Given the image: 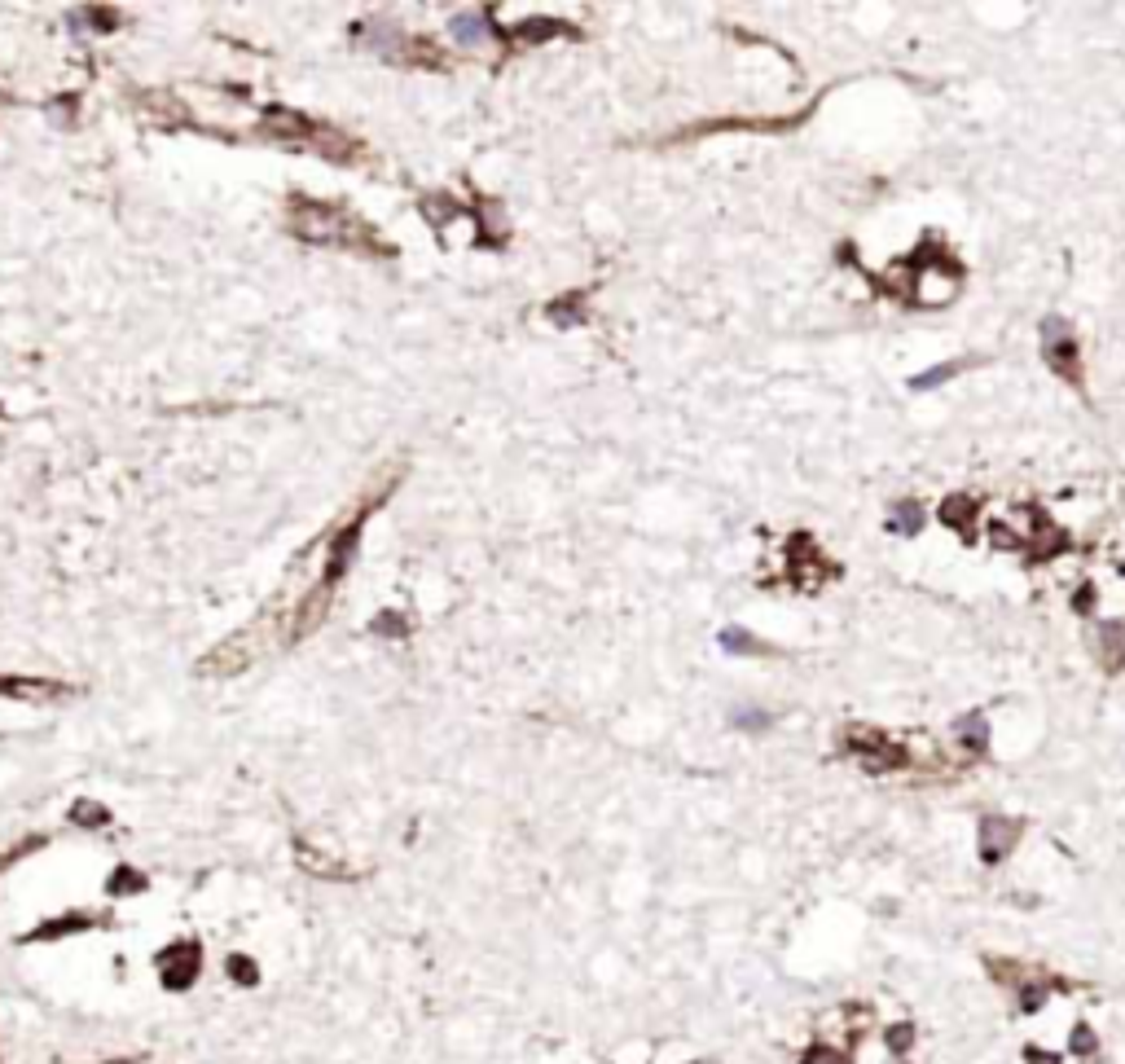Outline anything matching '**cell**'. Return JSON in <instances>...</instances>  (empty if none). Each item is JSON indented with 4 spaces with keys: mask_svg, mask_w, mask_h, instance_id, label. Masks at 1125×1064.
<instances>
[{
    "mask_svg": "<svg viewBox=\"0 0 1125 1064\" xmlns=\"http://www.w3.org/2000/svg\"><path fill=\"white\" fill-rule=\"evenodd\" d=\"M800 1064H848V1056L840 1047H827V1042H818V1047L805 1051V1060Z\"/></svg>",
    "mask_w": 1125,
    "mask_h": 1064,
    "instance_id": "19",
    "label": "cell"
},
{
    "mask_svg": "<svg viewBox=\"0 0 1125 1064\" xmlns=\"http://www.w3.org/2000/svg\"><path fill=\"white\" fill-rule=\"evenodd\" d=\"M941 520L972 541V497H945V502H941Z\"/></svg>",
    "mask_w": 1125,
    "mask_h": 1064,
    "instance_id": "14",
    "label": "cell"
},
{
    "mask_svg": "<svg viewBox=\"0 0 1125 1064\" xmlns=\"http://www.w3.org/2000/svg\"><path fill=\"white\" fill-rule=\"evenodd\" d=\"M1020 832H1024V827L1015 823V818L985 814V818H981V862L998 866L1015 845H1020Z\"/></svg>",
    "mask_w": 1125,
    "mask_h": 1064,
    "instance_id": "6",
    "label": "cell"
},
{
    "mask_svg": "<svg viewBox=\"0 0 1125 1064\" xmlns=\"http://www.w3.org/2000/svg\"><path fill=\"white\" fill-rule=\"evenodd\" d=\"M106 888H111V893H141L145 880H141L136 871H115V875H111V884H106Z\"/></svg>",
    "mask_w": 1125,
    "mask_h": 1064,
    "instance_id": "21",
    "label": "cell"
},
{
    "mask_svg": "<svg viewBox=\"0 0 1125 1064\" xmlns=\"http://www.w3.org/2000/svg\"><path fill=\"white\" fill-rule=\"evenodd\" d=\"M963 366H967V361H941V366H932V369H924V374L910 378V392H936V387L950 383Z\"/></svg>",
    "mask_w": 1125,
    "mask_h": 1064,
    "instance_id": "12",
    "label": "cell"
},
{
    "mask_svg": "<svg viewBox=\"0 0 1125 1064\" xmlns=\"http://www.w3.org/2000/svg\"><path fill=\"white\" fill-rule=\"evenodd\" d=\"M954 739L972 757H985V748H990V721H985V712H967V717H958L954 721Z\"/></svg>",
    "mask_w": 1125,
    "mask_h": 1064,
    "instance_id": "9",
    "label": "cell"
},
{
    "mask_svg": "<svg viewBox=\"0 0 1125 1064\" xmlns=\"http://www.w3.org/2000/svg\"><path fill=\"white\" fill-rule=\"evenodd\" d=\"M1073 1051H1078V1056H1094V1051H1099V1038H1094L1090 1024H1078V1029H1073Z\"/></svg>",
    "mask_w": 1125,
    "mask_h": 1064,
    "instance_id": "20",
    "label": "cell"
},
{
    "mask_svg": "<svg viewBox=\"0 0 1125 1064\" xmlns=\"http://www.w3.org/2000/svg\"><path fill=\"white\" fill-rule=\"evenodd\" d=\"M721 647L735 651V656H765V651H769L765 642L752 638L748 629H726V633H721Z\"/></svg>",
    "mask_w": 1125,
    "mask_h": 1064,
    "instance_id": "15",
    "label": "cell"
},
{
    "mask_svg": "<svg viewBox=\"0 0 1125 1064\" xmlns=\"http://www.w3.org/2000/svg\"><path fill=\"white\" fill-rule=\"evenodd\" d=\"M550 36H576V27L559 23V18H527L523 27H515V41H520V44L550 41Z\"/></svg>",
    "mask_w": 1125,
    "mask_h": 1064,
    "instance_id": "10",
    "label": "cell"
},
{
    "mask_svg": "<svg viewBox=\"0 0 1125 1064\" xmlns=\"http://www.w3.org/2000/svg\"><path fill=\"white\" fill-rule=\"evenodd\" d=\"M1024 1056H1029V1064H1060V1060L1051 1056V1051H1042V1047H1029Z\"/></svg>",
    "mask_w": 1125,
    "mask_h": 1064,
    "instance_id": "25",
    "label": "cell"
},
{
    "mask_svg": "<svg viewBox=\"0 0 1125 1064\" xmlns=\"http://www.w3.org/2000/svg\"><path fill=\"white\" fill-rule=\"evenodd\" d=\"M229 972H233V976H238V981H242V985H251V981H256V968H251V963H247V959H242V954H233V959H229Z\"/></svg>",
    "mask_w": 1125,
    "mask_h": 1064,
    "instance_id": "22",
    "label": "cell"
},
{
    "mask_svg": "<svg viewBox=\"0 0 1125 1064\" xmlns=\"http://www.w3.org/2000/svg\"><path fill=\"white\" fill-rule=\"evenodd\" d=\"M71 687L62 682H44V678H0V696L5 699H27V704H48V699H62Z\"/></svg>",
    "mask_w": 1125,
    "mask_h": 1064,
    "instance_id": "8",
    "label": "cell"
},
{
    "mask_svg": "<svg viewBox=\"0 0 1125 1064\" xmlns=\"http://www.w3.org/2000/svg\"><path fill=\"white\" fill-rule=\"evenodd\" d=\"M910 1047H915V1024H893V1029H888V1051H893V1056H906Z\"/></svg>",
    "mask_w": 1125,
    "mask_h": 1064,
    "instance_id": "18",
    "label": "cell"
},
{
    "mask_svg": "<svg viewBox=\"0 0 1125 1064\" xmlns=\"http://www.w3.org/2000/svg\"><path fill=\"white\" fill-rule=\"evenodd\" d=\"M1099 660H1103V669H1121V660H1125V633H1121V624H1103L1099 629Z\"/></svg>",
    "mask_w": 1125,
    "mask_h": 1064,
    "instance_id": "13",
    "label": "cell"
},
{
    "mask_svg": "<svg viewBox=\"0 0 1125 1064\" xmlns=\"http://www.w3.org/2000/svg\"><path fill=\"white\" fill-rule=\"evenodd\" d=\"M106 915H93V911H66L57 920H44L40 929H32L23 941H53V937H71V933H88V929H102Z\"/></svg>",
    "mask_w": 1125,
    "mask_h": 1064,
    "instance_id": "7",
    "label": "cell"
},
{
    "mask_svg": "<svg viewBox=\"0 0 1125 1064\" xmlns=\"http://www.w3.org/2000/svg\"><path fill=\"white\" fill-rule=\"evenodd\" d=\"M71 823H80V827H102V823H111V814H106L97 800H75Z\"/></svg>",
    "mask_w": 1125,
    "mask_h": 1064,
    "instance_id": "16",
    "label": "cell"
},
{
    "mask_svg": "<svg viewBox=\"0 0 1125 1064\" xmlns=\"http://www.w3.org/2000/svg\"><path fill=\"white\" fill-rule=\"evenodd\" d=\"M260 132L278 145H290V150H308V154H326V159H339V163H352L361 154V145L352 141L348 132H339L335 123H317L299 111H286V106H273L264 111L260 120Z\"/></svg>",
    "mask_w": 1125,
    "mask_h": 1064,
    "instance_id": "2",
    "label": "cell"
},
{
    "mask_svg": "<svg viewBox=\"0 0 1125 1064\" xmlns=\"http://www.w3.org/2000/svg\"><path fill=\"white\" fill-rule=\"evenodd\" d=\"M919 529H924V506H919V502H897L893 511H888V532L915 536Z\"/></svg>",
    "mask_w": 1125,
    "mask_h": 1064,
    "instance_id": "11",
    "label": "cell"
},
{
    "mask_svg": "<svg viewBox=\"0 0 1125 1064\" xmlns=\"http://www.w3.org/2000/svg\"><path fill=\"white\" fill-rule=\"evenodd\" d=\"M286 220H290V233L303 242H321V247H335V251H357V256L391 260V247L378 238L374 224L352 216L348 207H335V203L308 199V194H290Z\"/></svg>",
    "mask_w": 1125,
    "mask_h": 1064,
    "instance_id": "1",
    "label": "cell"
},
{
    "mask_svg": "<svg viewBox=\"0 0 1125 1064\" xmlns=\"http://www.w3.org/2000/svg\"><path fill=\"white\" fill-rule=\"evenodd\" d=\"M154 968H159V981L168 985L172 994L190 990V985L199 981V968H202L199 941H172L163 954H154Z\"/></svg>",
    "mask_w": 1125,
    "mask_h": 1064,
    "instance_id": "4",
    "label": "cell"
},
{
    "mask_svg": "<svg viewBox=\"0 0 1125 1064\" xmlns=\"http://www.w3.org/2000/svg\"><path fill=\"white\" fill-rule=\"evenodd\" d=\"M844 748L853 753L857 761H862L866 770H879V775H888V770H902L906 766V753L897 744H888V735H879V730H848L844 735Z\"/></svg>",
    "mask_w": 1125,
    "mask_h": 1064,
    "instance_id": "5",
    "label": "cell"
},
{
    "mask_svg": "<svg viewBox=\"0 0 1125 1064\" xmlns=\"http://www.w3.org/2000/svg\"><path fill=\"white\" fill-rule=\"evenodd\" d=\"M453 32L462 36L466 44H471V41H488V23H484V18H475V14H462V18H453Z\"/></svg>",
    "mask_w": 1125,
    "mask_h": 1064,
    "instance_id": "17",
    "label": "cell"
},
{
    "mask_svg": "<svg viewBox=\"0 0 1125 1064\" xmlns=\"http://www.w3.org/2000/svg\"><path fill=\"white\" fill-rule=\"evenodd\" d=\"M735 721H739V726H748V730H761V726H765L769 717H765V712H739Z\"/></svg>",
    "mask_w": 1125,
    "mask_h": 1064,
    "instance_id": "24",
    "label": "cell"
},
{
    "mask_svg": "<svg viewBox=\"0 0 1125 1064\" xmlns=\"http://www.w3.org/2000/svg\"><path fill=\"white\" fill-rule=\"evenodd\" d=\"M36 845H40V841H27V845H18V849H9V854H0V871H5V866H9V862H18V858H23V854H32V849H36Z\"/></svg>",
    "mask_w": 1125,
    "mask_h": 1064,
    "instance_id": "23",
    "label": "cell"
},
{
    "mask_svg": "<svg viewBox=\"0 0 1125 1064\" xmlns=\"http://www.w3.org/2000/svg\"><path fill=\"white\" fill-rule=\"evenodd\" d=\"M1042 361L1064 378V383L1082 387V353L1078 335L1064 317H1042Z\"/></svg>",
    "mask_w": 1125,
    "mask_h": 1064,
    "instance_id": "3",
    "label": "cell"
}]
</instances>
